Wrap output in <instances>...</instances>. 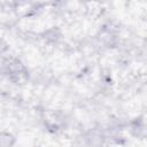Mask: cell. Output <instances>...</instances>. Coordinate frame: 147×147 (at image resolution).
<instances>
[{
  "label": "cell",
  "mask_w": 147,
  "mask_h": 147,
  "mask_svg": "<svg viewBox=\"0 0 147 147\" xmlns=\"http://www.w3.org/2000/svg\"><path fill=\"white\" fill-rule=\"evenodd\" d=\"M16 138L8 131H0V147H15Z\"/></svg>",
  "instance_id": "6da1fadb"
}]
</instances>
